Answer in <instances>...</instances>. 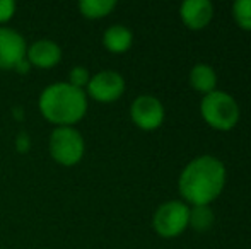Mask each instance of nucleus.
Instances as JSON below:
<instances>
[{"instance_id": "nucleus-1", "label": "nucleus", "mask_w": 251, "mask_h": 249, "mask_svg": "<svg viewBox=\"0 0 251 249\" xmlns=\"http://www.w3.org/2000/svg\"><path fill=\"white\" fill-rule=\"evenodd\" d=\"M226 184V166L214 156H200L183 169L179 193L193 206L208 205L222 193Z\"/></svg>"}, {"instance_id": "nucleus-2", "label": "nucleus", "mask_w": 251, "mask_h": 249, "mask_svg": "<svg viewBox=\"0 0 251 249\" xmlns=\"http://www.w3.org/2000/svg\"><path fill=\"white\" fill-rule=\"evenodd\" d=\"M38 108L53 125L72 126L86 116L87 94L69 82H55L41 91Z\"/></svg>"}, {"instance_id": "nucleus-3", "label": "nucleus", "mask_w": 251, "mask_h": 249, "mask_svg": "<svg viewBox=\"0 0 251 249\" xmlns=\"http://www.w3.org/2000/svg\"><path fill=\"white\" fill-rule=\"evenodd\" d=\"M200 113L212 128L221 132L234 128L239 121L238 103L231 94L224 91H212L205 94L200 103Z\"/></svg>"}, {"instance_id": "nucleus-4", "label": "nucleus", "mask_w": 251, "mask_h": 249, "mask_svg": "<svg viewBox=\"0 0 251 249\" xmlns=\"http://www.w3.org/2000/svg\"><path fill=\"white\" fill-rule=\"evenodd\" d=\"M86 152L84 136L74 126H56L50 135V154L62 166H75Z\"/></svg>"}, {"instance_id": "nucleus-5", "label": "nucleus", "mask_w": 251, "mask_h": 249, "mask_svg": "<svg viewBox=\"0 0 251 249\" xmlns=\"http://www.w3.org/2000/svg\"><path fill=\"white\" fill-rule=\"evenodd\" d=\"M190 206L178 200L166 202L155 210L152 226L161 237H176L188 227Z\"/></svg>"}, {"instance_id": "nucleus-6", "label": "nucleus", "mask_w": 251, "mask_h": 249, "mask_svg": "<svg viewBox=\"0 0 251 249\" xmlns=\"http://www.w3.org/2000/svg\"><path fill=\"white\" fill-rule=\"evenodd\" d=\"M86 89V94H89L93 99L100 103H113L120 99L125 92V79L122 73L115 70H101L91 75Z\"/></svg>"}, {"instance_id": "nucleus-7", "label": "nucleus", "mask_w": 251, "mask_h": 249, "mask_svg": "<svg viewBox=\"0 0 251 249\" xmlns=\"http://www.w3.org/2000/svg\"><path fill=\"white\" fill-rule=\"evenodd\" d=\"M130 116L139 128L151 132L159 128L164 121V106L155 96L144 94L133 99L130 106Z\"/></svg>"}, {"instance_id": "nucleus-8", "label": "nucleus", "mask_w": 251, "mask_h": 249, "mask_svg": "<svg viewBox=\"0 0 251 249\" xmlns=\"http://www.w3.org/2000/svg\"><path fill=\"white\" fill-rule=\"evenodd\" d=\"M27 43L21 33L12 27H0V70L17 68L26 60Z\"/></svg>"}, {"instance_id": "nucleus-9", "label": "nucleus", "mask_w": 251, "mask_h": 249, "mask_svg": "<svg viewBox=\"0 0 251 249\" xmlns=\"http://www.w3.org/2000/svg\"><path fill=\"white\" fill-rule=\"evenodd\" d=\"M179 16L186 27L193 31L203 29L214 17V5L210 0H185L179 7Z\"/></svg>"}, {"instance_id": "nucleus-10", "label": "nucleus", "mask_w": 251, "mask_h": 249, "mask_svg": "<svg viewBox=\"0 0 251 249\" xmlns=\"http://www.w3.org/2000/svg\"><path fill=\"white\" fill-rule=\"evenodd\" d=\"M26 58L31 65L40 68H51L62 60V48L51 40H36L27 46Z\"/></svg>"}, {"instance_id": "nucleus-11", "label": "nucleus", "mask_w": 251, "mask_h": 249, "mask_svg": "<svg viewBox=\"0 0 251 249\" xmlns=\"http://www.w3.org/2000/svg\"><path fill=\"white\" fill-rule=\"evenodd\" d=\"M133 34L123 24H113L102 34V43L113 53H123L132 46Z\"/></svg>"}, {"instance_id": "nucleus-12", "label": "nucleus", "mask_w": 251, "mask_h": 249, "mask_svg": "<svg viewBox=\"0 0 251 249\" xmlns=\"http://www.w3.org/2000/svg\"><path fill=\"white\" fill-rule=\"evenodd\" d=\"M190 84L195 91L203 94H208L215 91V84H217V73L207 63H197L190 72Z\"/></svg>"}, {"instance_id": "nucleus-13", "label": "nucleus", "mask_w": 251, "mask_h": 249, "mask_svg": "<svg viewBox=\"0 0 251 249\" xmlns=\"http://www.w3.org/2000/svg\"><path fill=\"white\" fill-rule=\"evenodd\" d=\"M116 7V0H80L79 10L87 19H101Z\"/></svg>"}, {"instance_id": "nucleus-14", "label": "nucleus", "mask_w": 251, "mask_h": 249, "mask_svg": "<svg viewBox=\"0 0 251 249\" xmlns=\"http://www.w3.org/2000/svg\"><path fill=\"white\" fill-rule=\"evenodd\" d=\"M214 224V212L208 205H197L193 208H190V222L188 226H192L199 232H205L208 230Z\"/></svg>"}, {"instance_id": "nucleus-15", "label": "nucleus", "mask_w": 251, "mask_h": 249, "mask_svg": "<svg viewBox=\"0 0 251 249\" xmlns=\"http://www.w3.org/2000/svg\"><path fill=\"white\" fill-rule=\"evenodd\" d=\"M232 16L241 29L251 31V0H236L232 5Z\"/></svg>"}, {"instance_id": "nucleus-16", "label": "nucleus", "mask_w": 251, "mask_h": 249, "mask_svg": "<svg viewBox=\"0 0 251 249\" xmlns=\"http://www.w3.org/2000/svg\"><path fill=\"white\" fill-rule=\"evenodd\" d=\"M89 79H91L89 70H87L86 67H80V65L74 67V68L70 70V73H69V84L79 87V89H84V87H87V84H89Z\"/></svg>"}, {"instance_id": "nucleus-17", "label": "nucleus", "mask_w": 251, "mask_h": 249, "mask_svg": "<svg viewBox=\"0 0 251 249\" xmlns=\"http://www.w3.org/2000/svg\"><path fill=\"white\" fill-rule=\"evenodd\" d=\"M16 14V2L14 0H0V23H7Z\"/></svg>"}]
</instances>
